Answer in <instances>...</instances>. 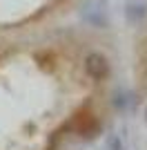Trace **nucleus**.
<instances>
[{"label":"nucleus","instance_id":"5","mask_svg":"<svg viewBox=\"0 0 147 150\" xmlns=\"http://www.w3.org/2000/svg\"><path fill=\"white\" fill-rule=\"evenodd\" d=\"M105 150H125V144H123V139L118 137V134H107V139H105Z\"/></svg>","mask_w":147,"mask_h":150},{"label":"nucleus","instance_id":"6","mask_svg":"<svg viewBox=\"0 0 147 150\" xmlns=\"http://www.w3.org/2000/svg\"><path fill=\"white\" fill-rule=\"evenodd\" d=\"M145 121H147V108H145Z\"/></svg>","mask_w":147,"mask_h":150},{"label":"nucleus","instance_id":"4","mask_svg":"<svg viewBox=\"0 0 147 150\" xmlns=\"http://www.w3.org/2000/svg\"><path fill=\"white\" fill-rule=\"evenodd\" d=\"M76 132H78L83 139H92L100 132V121L96 117H80L78 125H76Z\"/></svg>","mask_w":147,"mask_h":150},{"label":"nucleus","instance_id":"2","mask_svg":"<svg viewBox=\"0 0 147 150\" xmlns=\"http://www.w3.org/2000/svg\"><path fill=\"white\" fill-rule=\"evenodd\" d=\"M83 18L89 23L92 27L98 29H105L107 27V7H105L103 0H92L83 7Z\"/></svg>","mask_w":147,"mask_h":150},{"label":"nucleus","instance_id":"3","mask_svg":"<svg viewBox=\"0 0 147 150\" xmlns=\"http://www.w3.org/2000/svg\"><path fill=\"white\" fill-rule=\"evenodd\" d=\"M125 18L129 23H143L147 18V2L145 0H129L125 5Z\"/></svg>","mask_w":147,"mask_h":150},{"label":"nucleus","instance_id":"1","mask_svg":"<svg viewBox=\"0 0 147 150\" xmlns=\"http://www.w3.org/2000/svg\"><path fill=\"white\" fill-rule=\"evenodd\" d=\"M83 67H85V74L89 76L92 81H96V83L107 81V79H109V74H111L109 58L105 56L103 52H98V50L89 52V54L85 56V61H83Z\"/></svg>","mask_w":147,"mask_h":150}]
</instances>
